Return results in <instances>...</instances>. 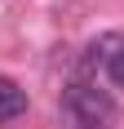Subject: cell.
Returning <instances> with one entry per match:
<instances>
[{"mask_svg":"<svg viewBox=\"0 0 124 129\" xmlns=\"http://www.w3.org/2000/svg\"><path fill=\"white\" fill-rule=\"evenodd\" d=\"M27 116V89L18 85V80L0 76V125H9V120Z\"/></svg>","mask_w":124,"mask_h":129,"instance_id":"3","label":"cell"},{"mask_svg":"<svg viewBox=\"0 0 124 129\" xmlns=\"http://www.w3.org/2000/svg\"><path fill=\"white\" fill-rule=\"evenodd\" d=\"M98 58H102V67H106V80L124 89V40L106 36L102 45H93V49H89V62H98Z\"/></svg>","mask_w":124,"mask_h":129,"instance_id":"2","label":"cell"},{"mask_svg":"<svg viewBox=\"0 0 124 129\" xmlns=\"http://www.w3.org/2000/svg\"><path fill=\"white\" fill-rule=\"evenodd\" d=\"M62 111H67L80 129H106V125L115 120L111 93L98 89V85H84V80H75V85L62 89Z\"/></svg>","mask_w":124,"mask_h":129,"instance_id":"1","label":"cell"}]
</instances>
